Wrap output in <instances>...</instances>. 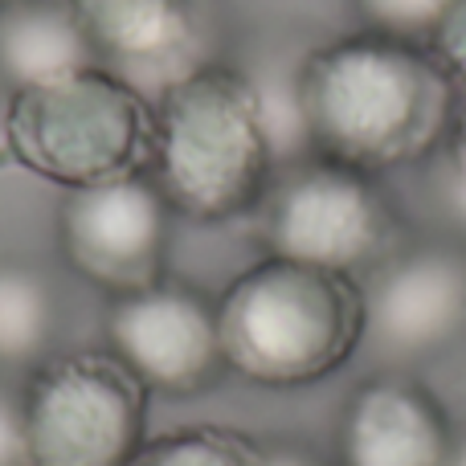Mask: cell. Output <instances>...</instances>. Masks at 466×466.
<instances>
[{
	"mask_svg": "<svg viewBox=\"0 0 466 466\" xmlns=\"http://www.w3.org/2000/svg\"><path fill=\"white\" fill-rule=\"evenodd\" d=\"M311 156L380 177L426 160L454 123V82L430 46L356 29L295 70Z\"/></svg>",
	"mask_w": 466,
	"mask_h": 466,
	"instance_id": "cell-1",
	"label": "cell"
},
{
	"mask_svg": "<svg viewBox=\"0 0 466 466\" xmlns=\"http://www.w3.org/2000/svg\"><path fill=\"white\" fill-rule=\"evenodd\" d=\"M274 172L279 152L246 70L201 62L156 95L147 177L172 213L201 226L254 213Z\"/></svg>",
	"mask_w": 466,
	"mask_h": 466,
	"instance_id": "cell-2",
	"label": "cell"
},
{
	"mask_svg": "<svg viewBox=\"0 0 466 466\" xmlns=\"http://www.w3.org/2000/svg\"><path fill=\"white\" fill-rule=\"evenodd\" d=\"M233 377L262 389H307L364 348V287L352 274L262 254L218 295Z\"/></svg>",
	"mask_w": 466,
	"mask_h": 466,
	"instance_id": "cell-3",
	"label": "cell"
},
{
	"mask_svg": "<svg viewBox=\"0 0 466 466\" xmlns=\"http://www.w3.org/2000/svg\"><path fill=\"white\" fill-rule=\"evenodd\" d=\"M5 147L16 168L66 188L147 172L152 103L103 66L8 95Z\"/></svg>",
	"mask_w": 466,
	"mask_h": 466,
	"instance_id": "cell-4",
	"label": "cell"
},
{
	"mask_svg": "<svg viewBox=\"0 0 466 466\" xmlns=\"http://www.w3.org/2000/svg\"><path fill=\"white\" fill-rule=\"evenodd\" d=\"M29 466H131L147 442V389L103 348L54 352L21 389Z\"/></svg>",
	"mask_w": 466,
	"mask_h": 466,
	"instance_id": "cell-5",
	"label": "cell"
},
{
	"mask_svg": "<svg viewBox=\"0 0 466 466\" xmlns=\"http://www.w3.org/2000/svg\"><path fill=\"white\" fill-rule=\"evenodd\" d=\"M258 238L266 254L356 279L393 258L397 213L377 177L328 156H303L274 172L258 205Z\"/></svg>",
	"mask_w": 466,
	"mask_h": 466,
	"instance_id": "cell-6",
	"label": "cell"
},
{
	"mask_svg": "<svg viewBox=\"0 0 466 466\" xmlns=\"http://www.w3.org/2000/svg\"><path fill=\"white\" fill-rule=\"evenodd\" d=\"M168 246L172 209L147 172L74 188L57 205V249L66 266L106 299L168 279Z\"/></svg>",
	"mask_w": 466,
	"mask_h": 466,
	"instance_id": "cell-7",
	"label": "cell"
},
{
	"mask_svg": "<svg viewBox=\"0 0 466 466\" xmlns=\"http://www.w3.org/2000/svg\"><path fill=\"white\" fill-rule=\"evenodd\" d=\"M106 352L119 356L147 393L197 397L229 372L218 299L164 279L106 307Z\"/></svg>",
	"mask_w": 466,
	"mask_h": 466,
	"instance_id": "cell-8",
	"label": "cell"
},
{
	"mask_svg": "<svg viewBox=\"0 0 466 466\" xmlns=\"http://www.w3.org/2000/svg\"><path fill=\"white\" fill-rule=\"evenodd\" d=\"M466 336V254L418 246L377 266L364 290V348L389 364L442 356Z\"/></svg>",
	"mask_w": 466,
	"mask_h": 466,
	"instance_id": "cell-9",
	"label": "cell"
},
{
	"mask_svg": "<svg viewBox=\"0 0 466 466\" xmlns=\"http://www.w3.org/2000/svg\"><path fill=\"white\" fill-rule=\"evenodd\" d=\"M66 8L78 16L98 66L139 95H160L201 66L197 0H66Z\"/></svg>",
	"mask_w": 466,
	"mask_h": 466,
	"instance_id": "cell-10",
	"label": "cell"
},
{
	"mask_svg": "<svg viewBox=\"0 0 466 466\" xmlns=\"http://www.w3.org/2000/svg\"><path fill=\"white\" fill-rule=\"evenodd\" d=\"M454 438L442 401L421 380L385 369L348 397L336 466H446Z\"/></svg>",
	"mask_w": 466,
	"mask_h": 466,
	"instance_id": "cell-11",
	"label": "cell"
},
{
	"mask_svg": "<svg viewBox=\"0 0 466 466\" xmlns=\"http://www.w3.org/2000/svg\"><path fill=\"white\" fill-rule=\"evenodd\" d=\"M86 66H98V57L66 0H25L0 8V82L8 95Z\"/></svg>",
	"mask_w": 466,
	"mask_h": 466,
	"instance_id": "cell-12",
	"label": "cell"
},
{
	"mask_svg": "<svg viewBox=\"0 0 466 466\" xmlns=\"http://www.w3.org/2000/svg\"><path fill=\"white\" fill-rule=\"evenodd\" d=\"M57 290L37 266L0 262V369L33 372L54 356Z\"/></svg>",
	"mask_w": 466,
	"mask_h": 466,
	"instance_id": "cell-13",
	"label": "cell"
},
{
	"mask_svg": "<svg viewBox=\"0 0 466 466\" xmlns=\"http://www.w3.org/2000/svg\"><path fill=\"white\" fill-rule=\"evenodd\" d=\"M131 466H258V442L218 426H188L147 438Z\"/></svg>",
	"mask_w": 466,
	"mask_h": 466,
	"instance_id": "cell-14",
	"label": "cell"
},
{
	"mask_svg": "<svg viewBox=\"0 0 466 466\" xmlns=\"http://www.w3.org/2000/svg\"><path fill=\"white\" fill-rule=\"evenodd\" d=\"M451 5L454 0H356V13H360L364 29L413 41V46H430Z\"/></svg>",
	"mask_w": 466,
	"mask_h": 466,
	"instance_id": "cell-15",
	"label": "cell"
},
{
	"mask_svg": "<svg viewBox=\"0 0 466 466\" xmlns=\"http://www.w3.org/2000/svg\"><path fill=\"white\" fill-rule=\"evenodd\" d=\"M430 54L446 70V78L466 90V0H454L451 13L442 16V25L430 37Z\"/></svg>",
	"mask_w": 466,
	"mask_h": 466,
	"instance_id": "cell-16",
	"label": "cell"
},
{
	"mask_svg": "<svg viewBox=\"0 0 466 466\" xmlns=\"http://www.w3.org/2000/svg\"><path fill=\"white\" fill-rule=\"evenodd\" d=\"M0 466H29L25 462V413L21 393L0 385Z\"/></svg>",
	"mask_w": 466,
	"mask_h": 466,
	"instance_id": "cell-17",
	"label": "cell"
},
{
	"mask_svg": "<svg viewBox=\"0 0 466 466\" xmlns=\"http://www.w3.org/2000/svg\"><path fill=\"white\" fill-rule=\"evenodd\" d=\"M258 466H328L311 446L290 442V438H274V442H258Z\"/></svg>",
	"mask_w": 466,
	"mask_h": 466,
	"instance_id": "cell-18",
	"label": "cell"
},
{
	"mask_svg": "<svg viewBox=\"0 0 466 466\" xmlns=\"http://www.w3.org/2000/svg\"><path fill=\"white\" fill-rule=\"evenodd\" d=\"M451 168L459 172V180L466 185V111L454 123V152H451Z\"/></svg>",
	"mask_w": 466,
	"mask_h": 466,
	"instance_id": "cell-19",
	"label": "cell"
},
{
	"mask_svg": "<svg viewBox=\"0 0 466 466\" xmlns=\"http://www.w3.org/2000/svg\"><path fill=\"white\" fill-rule=\"evenodd\" d=\"M446 466H466V434L454 438V451H451V459H446Z\"/></svg>",
	"mask_w": 466,
	"mask_h": 466,
	"instance_id": "cell-20",
	"label": "cell"
},
{
	"mask_svg": "<svg viewBox=\"0 0 466 466\" xmlns=\"http://www.w3.org/2000/svg\"><path fill=\"white\" fill-rule=\"evenodd\" d=\"M13 5H25V0H0V8H13Z\"/></svg>",
	"mask_w": 466,
	"mask_h": 466,
	"instance_id": "cell-21",
	"label": "cell"
}]
</instances>
